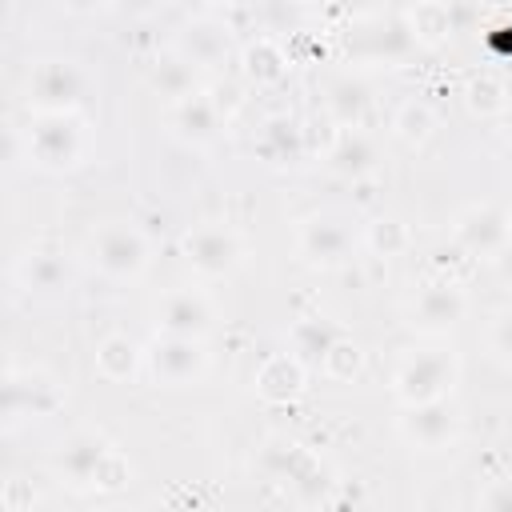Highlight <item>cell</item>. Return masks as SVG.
<instances>
[{
  "label": "cell",
  "mask_w": 512,
  "mask_h": 512,
  "mask_svg": "<svg viewBox=\"0 0 512 512\" xmlns=\"http://www.w3.org/2000/svg\"><path fill=\"white\" fill-rule=\"evenodd\" d=\"M456 380H460V356L436 344V348H420L400 360V368L392 372V396L400 400V408H416V404L452 396Z\"/></svg>",
  "instance_id": "cell-1"
},
{
  "label": "cell",
  "mask_w": 512,
  "mask_h": 512,
  "mask_svg": "<svg viewBox=\"0 0 512 512\" xmlns=\"http://www.w3.org/2000/svg\"><path fill=\"white\" fill-rule=\"evenodd\" d=\"M24 144H28V160L36 168L68 172L84 160V148H88L84 120H80V112H44L32 120Z\"/></svg>",
  "instance_id": "cell-2"
},
{
  "label": "cell",
  "mask_w": 512,
  "mask_h": 512,
  "mask_svg": "<svg viewBox=\"0 0 512 512\" xmlns=\"http://www.w3.org/2000/svg\"><path fill=\"white\" fill-rule=\"evenodd\" d=\"M88 260L108 280H136V276H144V268L152 260V244H148V236L136 224L112 220V224H100L92 232Z\"/></svg>",
  "instance_id": "cell-3"
},
{
  "label": "cell",
  "mask_w": 512,
  "mask_h": 512,
  "mask_svg": "<svg viewBox=\"0 0 512 512\" xmlns=\"http://www.w3.org/2000/svg\"><path fill=\"white\" fill-rule=\"evenodd\" d=\"M84 96H88V72H84L80 60L48 56V60L32 64L28 104L36 108V116H44V112H80Z\"/></svg>",
  "instance_id": "cell-4"
},
{
  "label": "cell",
  "mask_w": 512,
  "mask_h": 512,
  "mask_svg": "<svg viewBox=\"0 0 512 512\" xmlns=\"http://www.w3.org/2000/svg\"><path fill=\"white\" fill-rule=\"evenodd\" d=\"M180 248H184L188 268L204 280L232 276L244 264V236L232 224H220V220H204V224L188 228Z\"/></svg>",
  "instance_id": "cell-5"
},
{
  "label": "cell",
  "mask_w": 512,
  "mask_h": 512,
  "mask_svg": "<svg viewBox=\"0 0 512 512\" xmlns=\"http://www.w3.org/2000/svg\"><path fill=\"white\" fill-rule=\"evenodd\" d=\"M152 320H156V336H180V340H204L212 328H216V304L204 288H168L156 308H152Z\"/></svg>",
  "instance_id": "cell-6"
},
{
  "label": "cell",
  "mask_w": 512,
  "mask_h": 512,
  "mask_svg": "<svg viewBox=\"0 0 512 512\" xmlns=\"http://www.w3.org/2000/svg\"><path fill=\"white\" fill-rule=\"evenodd\" d=\"M464 316H468V292L448 276L420 284L408 300V328H416L424 336H444Z\"/></svg>",
  "instance_id": "cell-7"
},
{
  "label": "cell",
  "mask_w": 512,
  "mask_h": 512,
  "mask_svg": "<svg viewBox=\"0 0 512 512\" xmlns=\"http://www.w3.org/2000/svg\"><path fill=\"white\" fill-rule=\"evenodd\" d=\"M148 360V372L156 384H168V388H188V384H200L208 376V352H204V340H180V336H156L152 348L144 352Z\"/></svg>",
  "instance_id": "cell-8"
},
{
  "label": "cell",
  "mask_w": 512,
  "mask_h": 512,
  "mask_svg": "<svg viewBox=\"0 0 512 512\" xmlns=\"http://www.w3.org/2000/svg\"><path fill=\"white\" fill-rule=\"evenodd\" d=\"M60 388L44 372H20L12 368L4 376V428L12 432L20 420H44L60 408Z\"/></svg>",
  "instance_id": "cell-9"
},
{
  "label": "cell",
  "mask_w": 512,
  "mask_h": 512,
  "mask_svg": "<svg viewBox=\"0 0 512 512\" xmlns=\"http://www.w3.org/2000/svg\"><path fill=\"white\" fill-rule=\"evenodd\" d=\"M452 240L468 256H488L492 260L500 248L512 244V212H504L496 204H468L452 224Z\"/></svg>",
  "instance_id": "cell-10"
},
{
  "label": "cell",
  "mask_w": 512,
  "mask_h": 512,
  "mask_svg": "<svg viewBox=\"0 0 512 512\" xmlns=\"http://www.w3.org/2000/svg\"><path fill=\"white\" fill-rule=\"evenodd\" d=\"M352 248H356V240H352L348 224L336 216H308L296 228V252L312 268H340L352 260Z\"/></svg>",
  "instance_id": "cell-11"
},
{
  "label": "cell",
  "mask_w": 512,
  "mask_h": 512,
  "mask_svg": "<svg viewBox=\"0 0 512 512\" xmlns=\"http://www.w3.org/2000/svg\"><path fill=\"white\" fill-rule=\"evenodd\" d=\"M460 432V412L452 404V396L444 400H432V404H416V408H404L400 416V436L412 444V448H424V452H440L456 440Z\"/></svg>",
  "instance_id": "cell-12"
},
{
  "label": "cell",
  "mask_w": 512,
  "mask_h": 512,
  "mask_svg": "<svg viewBox=\"0 0 512 512\" xmlns=\"http://www.w3.org/2000/svg\"><path fill=\"white\" fill-rule=\"evenodd\" d=\"M108 440H104V432H96V428H76V432H68L60 444H56V456H52V468H56V476L68 484V488H92V480H96V468H100V460L108 456Z\"/></svg>",
  "instance_id": "cell-13"
},
{
  "label": "cell",
  "mask_w": 512,
  "mask_h": 512,
  "mask_svg": "<svg viewBox=\"0 0 512 512\" xmlns=\"http://www.w3.org/2000/svg\"><path fill=\"white\" fill-rule=\"evenodd\" d=\"M416 44L404 12H376L368 28H356V56L364 60H404Z\"/></svg>",
  "instance_id": "cell-14"
},
{
  "label": "cell",
  "mask_w": 512,
  "mask_h": 512,
  "mask_svg": "<svg viewBox=\"0 0 512 512\" xmlns=\"http://www.w3.org/2000/svg\"><path fill=\"white\" fill-rule=\"evenodd\" d=\"M228 48H232V28H228L224 20H216L212 12L192 16V20L176 32V52H180L184 60H192L196 68L220 64V60L228 56Z\"/></svg>",
  "instance_id": "cell-15"
},
{
  "label": "cell",
  "mask_w": 512,
  "mask_h": 512,
  "mask_svg": "<svg viewBox=\"0 0 512 512\" xmlns=\"http://www.w3.org/2000/svg\"><path fill=\"white\" fill-rule=\"evenodd\" d=\"M328 168L348 176V180H360V176H372L380 168V144L372 132L364 128H340L328 144Z\"/></svg>",
  "instance_id": "cell-16"
},
{
  "label": "cell",
  "mask_w": 512,
  "mask_h": 512,
  "mask_svg": "<svg viewBox=\"0 0 512 512\" xmlns=\"http://www.w3.org/2000/svg\"><path fill=\"white\" fill-rule=\"evenodd\" d=\"M304 380H308V368H304V360L300 356H292V352H276V356H268L260 368H256V396L260 400H268V404H288V400H296L300 392H304Z\"/></svg>",
  "instance_id": "cell-17"
},
{
  "label": "cell",
  "mask_w": 512,
  "mask_h": 512,
  "mask_svg": "<svg viewBox=\"0 0 512 512\" xmlns=\"http://www.w3.org/2000/svg\"><path fill=\"white\" fill-rule=\"evenodd\" d=\"M168 128H172V136H180L188 144H208L220 132V104L204 92H196L180 104H168Z\"/></svg>",
  "instance_id": "cell-18"
},
{
  "label": "cell",
  "mask_w": 512,
  "mask_h": 512,
  "mask_svg": "<svg viewBox=\"0 0 512 512\" xmlns=\"http://www.w3.org/2000/svg\"><path fill=\"white\" fill-rule=\"evenodd\" d=\"M16 280L28 292H60V288H68L72 268H68L64 252H56V248H28L16 260Z\"/></svg>",
  "instance_id": "cell-19"
},
{
  "label": "cell",
  "mask_w": 512,
  "mask_h": 512,
  "mask_svg": "<svg viewBox=\"0 0 512 512\" xmlns=\"http://www.w3.org/2000/svg\"><path fill=\"white\" fill-rule=\"evenodd\" d=\"M324 108H328V116H332L340 128H360L364 116H368V108H372V88H368L360 76L344 72V76H336V80L324 88Z\"/></svg>",
  "instance_id": "cell-20"
},
{
  "label": "cell",
  "mask_w": 512,
  "mask_h": 512,
  "mask_svg": "<svg viewBox=\"0 0 512 512\" xmlns=\"http://www.w3.org/2000/svg\"><path fill=\"white\" fill-rule=\"evenodd\" d=\"M148 84H152L168 104H180V100H188V96L200 92V88H196V64L184 60L176 48L152 60V68H148Z\"/></svg>",
  "instance_id": "cell-21"
},
{
  "label": "cell",
  "mask_w": 512,
  "mask_h": 512,
  "mask_svg": "<svg viewBox=\"0 0 512 512\" xmlns=\"http://www.w3.org/2000/svg\"><path fill=\"white\" fill-rule=\"evenodd\" d=\"M256 152H260L268 164H292V160H300V152H304V132H300V124L288 120V116L264 120V128H260V136H256Z\"/></svg>",
  "instance_id": "cell-22"
},
{
  "label": "cell",
  "mask_w": 512,
  "mask_h": 512,
  "mask_svg": "<svg viewBox=\"0 0 512 512\" xmlns=\"http://www.w3.org/2000/svg\"><path fill=\"white\" fill-rule=\"evenodd\" d=\"M344 336V328H336L324 316H300L288 324V348L300 360H324V352Z\"/></svg>",
  "instance_id": "cell-23"
},
{
  "label": "cell",
  "mask_w": 512,
  "mask_h": 512,
  "mask_svg": "<svg viewBox=\"0 0 512 512\" xmlns=\"http://www.w3.org/2000/svg\"><path fill=\"white\" fill-rule=\"evenodd\" d=\"M140 360H144L140 344L132 336H124V332H112V336H104L96 344V372L104 380H132L140 372Z\"/></svg>",
  "instance_id": "cell-24"
},
{
  "label": "cell",
  "mask_w": 512,
  "mask_h": 512,
  "mask_svg": "<svg viewBox=\"0 0 512 512\" xmlns=\"http://www.w3.org/2000/svg\"><path fill=\"white\" fill-rule=\"evenodd\" d=\"M244 72H248V80H256V84H276V80L288 72V52H284L272 36H256V40L244 48Z\"/></svg>",
  "instance_id": "cell-25"
},
{
  "label": "cell",
  "mask_w": 512,
  "mask_h": 512,
  "mask_svg": "<svg viewBox=\"0 0 512 512\" xmlns=\"http://www.w3.org/2000/svg\"><path fill=\"white\" fill-rule=\"evenodd\" d=\"M508 104H512V92H508V84H504L500 72L484 68V72H476L468 80V108L476 116H504Z\"/></svg>",
  "instance_id": "cell-26"
},
{
  "label": "cell",
  "mask_w": 512,
  "mask_h": 512,
  "mask_svg": "<svg viewBox=\"0 0 512 512\" xmlns=\"http://www.w3.org/2000/svg\"><path fill=\"white\" fill-rule=\"evenodd\" d=\"M392 132L404 140V144H424L432 132H436V112L424 104V100H404L392 116Z\"/></svg>",
  "instance_id": "cell-27"
},
{
  "label": "cell",
  "mask_w": 512,
  "mask_h": 512,
  "mask_svg": "<svg viewBox=\"0 0 512 512\" xmlns=\"http://www.w3.org/2000/svg\"><path fill=\"white\" fill-rule=\"evenodd\" d=\"M408 244H412L408 224L396 220V216H376V220H368V228H364V248H368L372 256H400Z\"/></svg>",
  "instance_id": "cell-28"
},
{
  "label": "cell",
  "mask_w": 512,
  "mask_h": 512,
  "mask_svg": "<svg viewBox=\"0 0 512 512\" xmlns=\"http://www.w3.org/2000/svg\"><path fill=\"white\" fill-rule=\"evenodd\" d=\"M404 16H408V28L420 44H436L452 32V8H444V4H416Z\"/></svg>",
  "instance_id": "cell-29"
},
{
  "label": "cell",
  "mask_w": 512,
  "mask_h": 512,
  "mask_svg": "<svg viewBox=\"0 0 512 512\" xmlns=\"http://www.w3.org/2000/svg\"><path fill=\"white\" fill-rule=\"evenodd\" d=\"M320 368H324V376H328V380H352V376H360V372H364V348L344 332V336L324 352Z\"/></svg>",
  "instance_id": "cell-30"
},
{
  "label": "cell",
  "mask_w": 512,
  "mask_h": 512,
  "mask_svg": "<svg viewBox=\"0 0 512 512\" xmlns=\"http://www.w3.org/2000/svg\"><path fill=\"white\" fill-rule=\"evenodd\" d=\"M128 484H132V460H128L120 448H108V456H104L100 468H96L92 488H100V492H120V488H128Z\"/></svg>",
  "instance_id": "cell-31"
},
{
  "label": "cell",
  "mask_w": 512,
  "mask_h": 512,
  "mask_svg": "<svg viewBox=\"0 0 512 512\" xmlns=\"http://www.w3.org/2000/svg\"><path fill=\"white\" fill-rule=\"evenodd\" d=\"M36 504V488L24 480V476H8L4 480V508L8 512H24Z\"/></svg>",
  "instance_id": "cell-32"
},
{
  "label": "cell",
  "mask_w": 512,
  "mask_h": 512,
  "mask_svg": "<svg viewBox=\"0 0 512 512\" xmlns=\"http://www.w3.org/2000/svg\"><path fill=\"white\" fill-rule=\"evenodd\" d=\"M476 512H512V480H492L480 492V508Z\"/></svg>",
  "instance_id": "cell-33"
},
{
  "label": "cell",
  "mask_w": 512,
  "mask_h": 512,
  "mask_svg": "<svg viewBox=\"0 0 512 512\" xmlns=\"http://www.w3.org/2000/svg\"><path fill=\"white\" fill-rule=\"evenodd\" d=\"M492 348H496L500 356H512V312H504V316L496 320V328H492Z\"/></svg>",
  "instance_id": "cell-34"
},
{
  "label": "cell",
  "mask_w": 512,
  "mask_h": 512,
  "mask_svg": "<svg viewBox=\"0 0 512 512\" xmlns=\"http://www.w3.org/2000/svg\"><path fill=\"white\" fill-rule=\"evenodd\" d=\"M492 264H496L500 280H504V284H512V244H508V248H500V252L492 256Z\"/></svg>",
  "instance_id": "cell-35"
},
{
  "label": "cell",
  "mask_w": 512,
  "mask_h": 512,
  "mask_svg": "<svg viewBox=\"0 0 512 512\" xmlns=\"http://www.w3.org/2000/svg\"><path fill=\"white\" fill-rule=\"evenodd\" d=\"M504 136L512 140V104H508V112H504Z\"/></svg>",
  "instance_id": "cell-36"
}]
</instances>
